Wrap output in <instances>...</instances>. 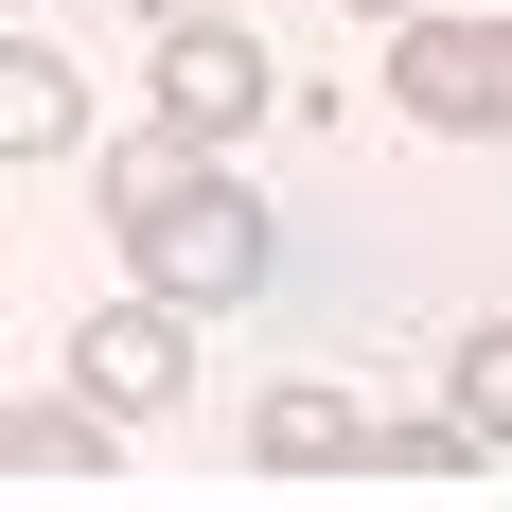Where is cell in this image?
Instances as JSON below:
<instances>
[{
	"label": "cell",
	"mask_w": 512,
	"mask_h": 512,
	"mask_svg": "<svg viewBox=\"0 0 512 512\" xmlns=\"http://www.w3.org/2000/svg\"><path fill=\"white\" fill-rule=\"evenodd\" d=\"M106 389L89 371H71V389H18V407H0V477H18V495H106V460H124V442H106Z\"/></svg>",
	"instance_id": "obj_5"
},
{
	"label": "cell",
	"mask_w": 512,
	"mask_h": 512,
	"mask_svg": "<svg viewBox=\"0 0 512 512\" xmlns=\"http://www.w3.org/2000/svg\"><path fill=\"white\" fill-rule=\"evenodd\" d=\"M106 230H124V265L177 283L195 318L265 301V265H283V230H265V195L230 177V159H177V177H142V195H106Z\"/></svg>",
	"instance_id": "obj_1"
},
{
	"label": "cell",
	"mask_w": 512,
	"mask_h": 512,
	"mask_svg": "<svg viewBox=\"0 0 512 512\" xmlns=\"http://www.w3.org/2000/svg\"><path fill=\"white\" fill-rule=\"evenodd\" d=\"M248 460L265 477H371V407L318 389V371H283V389H248Z\"/></svg>",
	"instance_id": "obj_6"
},
{
	"label": "cell",
	"mask_w": 512,
	"mask_h": 512,
	"mask_svg": "<svg viewBox=\"0 0 512 512\" xmlns=\"http://www.w3.org/2000/svg\"><path fill=\"white\" fill-rule=\"evenodd\" d=\"M336 18H424V0H336Z\"/></svg>",
	"instance_id": "obj_11"
},
{
	"label": "cell",
	"mask_w": 512,
	"mask_h": 512,
	"mask_svg": "<svg viewBox=\"0 0 512 512\" xmlns=\"http://www.w3.org/2000/svg\"><path fill=\"white\" fill-rule=\"evenodd\" d=\"M142 18H248V0H142Z\"/></svg>",
	"instance_id": "obj_10"
},
{
	"label": "cell",
	"mask_w": 512,
	"mask_h": 512,
	"mask_svg": "<svg viewBox=\"0 0 512 512\" xmlns=\"http://www.w3.org/2000/svg\"><path fill=\"white\" fill-rule=\"evenodd\" d=\"M389 124H424V142H512V18H460V0L389 18Z\"/></svg>",
	"instance_id": "obj_2"
},
{
	"label": "cell",
	"mask_w": 512,
	"mask_h": 512,
	"mask_svg": "<svg viewBox=\"0 0 512 512\" xmlns=\"http://www.w3.org/2000/svg\"><path fill=\"white\" fill-rule=\"evenodd\" d=\"M442 407H460L477 442L512 460V318H477V336H460V371H442Z\"/></svg>",
	"instance_id": "obj_9"
},
{
	"label": "cell",
	"mask_w": 512,
	"mask_h": 512,
	"mask_svg": "<svg viewBox=\"0 0 512 512\" xmlns=\"http://www.w3.org/2000/svg\"><path fill=\"white\" fill-rule=\"evenodd\" d=\"M89 142V71L53 36H0V159H71Z\"/></svg>",
	"instance_id": "obj_7"
},
{
	"label": "cell",
	"mask_w": 512,
	"mask_h": 512,
	"mask_svg": "<svg viewBox=\"0 0 512 512\" xmlns=\"http://www.w3.org/2000/svg\"><path fill=\"white\" fill-rule=\"evenodd\" d=\"M265 106H283V71H265V36H248V18H159V124H195V142L230 159Z\"/></svg>",
	"instance_id": "obj_3"
},
{
	"label": "cell",
	"mask_w": 512,
	"mask_h": 512,
	"mask_svg": "<svg viewBox=\"0 0 512 512\" xmlns=\"http://www.w3.org/2000/svg\"><path fill=\"white\" fill-rule=\"evenodd\" d=\"M71 371H89L106 407H177V389H195V301H177V283H124V301H89Z\"/></svg>",
	"instance_id": "obj_4"
},
{
	"label": "cell",
	"mask_w": 512,
	"mask_h": 512,
	"mask_svg": "<svg viewBox=\"0 0 512 512\" xmlns=\"http://www.w3.org/2000/svg\"><path fill=\"white\" fill-rule=\"evenodd\" d=\"M495 442H477L460 407H407V424H371V477H477Z\"/></svg>",
	"instance_id": "obj_8"
}]
</instances>
